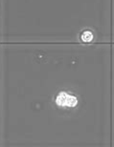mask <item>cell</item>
<instances>
[{"instance_id": "cell-2", "label": "cell", "mask_w": 114, "mask_h": 147, "mask_svg": "<svg viewBox=\"0 0 114 147\" xmlns=\"http://www.w3.org/2000/svg\"><path fill=\"white\" fill-rule=\"evenodd\" d=\"M81 40H83V42H86V43L91 42V41L93 40V34L91 33V32H89V31H86V32H83V33L81 34Z\"/></svg>"}, {"instance_id": "cell-1", "label": "cell", "mask_w": 114, "mask_h": 147, "mask_svg": "<svg viewBox=\"0 0 114 147\" xmlns=\"http://www.w3.org/2000/svg\"><path fill=\"white\" fill-rule=\"evenodd\" d=\"M56 102L58 106L61 107H75L78 103V99L76 96L72 95H68L65 92H61L58 95L56 98Z\"/></svg>"}]
</instances>
